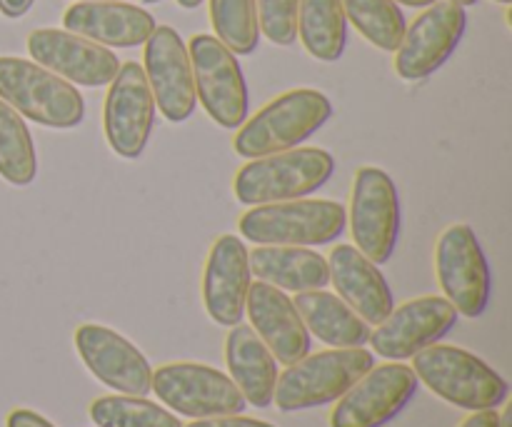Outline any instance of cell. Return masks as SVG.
<instances>
[{
	"mask_svg": "<svg viewBox=\"0 0 512 427\" xmlns=\"http://www.w3.org/2000/svg\"><path fill=\"white\" fill-rule=\"evenodd\" d=\"M333 118L328 95L313 88H295L278 95L238 128L233 150L245 160L283 153L313 138Z\"/></svg>",
	"mask_w": 512,
	"mask_h": 427,
	"instance_id": "obj_1",
	"label": "cell"
},
{
	"mask_svg": "<svg viewBox=\"0 0 512 427\" xmlns=\"http://www.w3.org/2000/svg\"><path fill=\"white\" fill-rule=\"evenodd\" d=\"M418 383L448 405L468 413L495 410L508 398V383L483 358L455 345H430L413 355Z\"/></svg>",
	"mask_w": 512,
	"mask_h": 427,
	"instance_id": "obj_2",
	"label": "cell"
},
{
	"mask_svg": "<svg viewBox=\"0 0 512 427\" xmlns=\"http://www.w3.org/2000/svg\"><path fill=\"white\" fill-rule=\"evenodd\" d=\"M335 173V158L323 148H290L248 160L235 173L233 193L243 205L310 198Z\"/></svg>",
	"mask_w": 512,
	"mask_h": 427,
	"instance_id": "obj_3",
	"label": "cell"
},
{
	"mask_svg": "<svg viewBox=\"0 0 512 427\" xmlns=\"http://www.w3.org/2000/svg\"><path fill=\"white\" fill-rule=\"evenodd\" d=\"M0 100L43 128L70 130L85 118V100L73 83L13 55H0Z\"/></svg>",
	"mask_w": 512,
	"mask_h": 427,
	"instance_id": "obj_4",
	"label": "cell"
},
{
	"mask_svg": "<svg viewBox=\"0 0 512 427\" xmlns=\"http://www.w3.org/2000/svg\"><path fill=\"white\" fill-rule=\"evenodd\" d=\"M375 365L365 348H330L288 365L275 383L273 403L280 413L320 408L343 398Z\"/></svg>",
	"mask_w": 512,
	"mask_h": 427,
	"instance_id": "obj_5",
	"label": "cell"
},
{
	"mask_svg": "<svg viewBox=\"0 0 512 427\" xmlns=\"http://www.w3.org/2000/svg\"><path fill=\"white\" fill-rule=\"evenodd\" d=\"M238 230L255 245H328L345 233V208L318 198L253 205L240 215Z\"/></svg>",
	"mask_w": 512,
	"mask_h": 427,
	"instance_id": "obj_6",
	"label": "cell"
},
{
	"mask_svg": "<svg viewBox=\"0 0 512 427\" xmlns=\"http://www.w3.org/2000/svg\"><path fill=\"white\" fill-rule=\"evenodd\" d=\"M353 243L370 263L393 258L400 235V195L395 180L375 165H363L353 178L350 210H345Z\"/></svg>",
	"mask_w": 512,
	"mask_h": 427,
	"instance_id": "obj_7",
	"label": "cell"
},
{
	"mask_svg": "<svg viewBox=\"0 0 512 427\" xmlns=\"http://www.w3.org/2000/svg\"><path fill=\"white\" fill-rule=\"evenodd\" d=\"M435 273L443 298L463 318H480L490 303V265L478 235L465 223L448 225L435 245Z\"/></svg>",
	"mask_w": 512,
	"mask_h": 427,
	"instance_id": "obj_8",
	"label": "cell"
},
{
	"mask_svg": "<svg viewBox=\"0 0 512 427\" xmlns=\"http://www.w3.org/2000/svg\"><path fill=\"white\" fill-rule=\"evenodd\" d=\"M150 390L173 413L190 420L240 415L248 408L233 380L203 363L160 365L150 380Z\"/></svg>",
	"mask_w": 512,
	"mask_h": 427,
	"instance_id": "obj_9",
	"label": "cell"
},
{
	"mask_svg": "<svg viewBox=\"0 0 512 427\" xmlns=\"http://www.w3.org/2000/svg\"><path fill=\"white\" fill-rule=\"evenodd\" d=\"M195 95L205 113L225 130H238L248 118L250 95L235 53H230L213 35H195L190 40Z\"/></svg>",
	"mask_w": 512,
	"mask_h": 427,
	"instance_id": "obj_10",
	"label": "cell"
},
{
	"mask_svg": "<svg viewBox=\"0 0 512 427\" xmlns=\"http://www.w3.org/2000/svg\"><path fill=\"white\" fill-rule=\"evenodd\" d=\"M155 125V100L143 65L120 63L103 105V130L110 150L135 160L148 148Z\"/></svg>",
	"mask_w": 512,
	"mask_h": 427,
	"instance_id": "obj_11",
	"label": "cell"
},
{
	"mask_svg": "<svg viewBox=\"0 0 512 427\" xmlns=\"http://www.w3.org/2000/svg\"><path fill=\"white\" fill-rule=\"evenodd\" d=\"M468 25L465 8L450 0H435L405 28L395 50V73L403 80H425L448 63Z\"/></svg>",
	"mask_w": 512,
	"mask_h": 427,
	"instance_id": "obj_12",
	"label": "cell"
},
{
	"mask_svg": "<svg viewBox=\"0 0 512 427\" xmlns=\"http://www.w3.org/2000/svg\"><path fill=\"white\" fill-rule=\"evenodd\" d=\"M143 70L153 93L155 108L168 123H185L195 113V80L188 45L170 25H155L145 40Z\"/></svg>",
	"mask_w": 512,
	"mask_h": 427,
	"instance_id": "obj_13",
	"label": "cell"
},
{
	"mask_svg": "<svg viewBox=\"0 0 512 427\" xmlns=\"http://www.w3.org/2000/svg\"><path fill=\"white\" fill-rule=\"evenodd\" d=\"M418 390L413 368L400 363L373 365L330 413V427H383L388 425Z\"/></svg>",
	"mask_w": 512,
	"mask_h": 427,
	"instance_id": "obj_14",
	"label": "cell"
},
{
	"mask_svg": "<svg viewBox=\"0 0 512 427\" xmlns=\"http://www.w3.org/2000/svg\"><path fill=\"white\" fill-rule=\"evenodd\" d=\"M458 323V310L440 295H423L390 310L370 333L373 353L385 360H408L430 348Z\"/></svg>",
	"mask_w": 512,
	"mask_h": 427,
	"instance_id": "obj_15",
	"label": "cell"
},
{
	"mask_svg": "<svg viewBox=\"0 0 512 427\" xmlns=\"http://www.w3.org/2000/svg\"><path fill=\"white\" fill-rule=\"evenodd\" d=\"M73 340L83 365L105 388L138 398L150 393L153 368L128 338L105 325L85 323L75 330Z\"/></svg>",
	"mask_w": 512,
	"mask_h": 427,
	"instance_id": "obj_16",
	"label": "cell"
},
{
	"mask_svg": "<svg viewBox=\"0 0 512 427\" xmlns=\"http://www.w3.org/2000/svg\"><path fill=\"white\" fill-rule=\"evenodd\" d=\"M28 53L50 73L73 85L103 88L120 68L118 55L105 45L75 35L70 30L38 28L28 35Z\"/></svg>",
	"mask_w": 512,
	"mask_h": 427,
	"instance_id": "obj_17",
	"label": "cell"
},
{
	"mask_svg": "<svg viewBox=\"0 0 512 427\" xmlns=\"http://www.w3.org/2000/svg\"><path fill=\"white\" fill-rule=\"evenodd\" d=\"M250 290L248 248L238 235H220L203 270V305L210 320L233 328L243 320Z\"/></svg>",
	"mask_w": 512,
	"mask_h": 427,
	"instance_id": "obj_18",
	"label": "cell"
},
{
	"mask_svg": "<svg viewBox=\"0 0 512 427\" xmlns=\"http://www.w3.org/2000/svg\"><path fill=\"white\" fill-rule=\"evenodd\" d=\"M245 313L250 318V328L255 330L260 340L268 345L275 363L293 365L310 353V333L300 320L293 300L283 290L273 285L250 283L248 300H245Z\"/></svg>",
	"mask_w": 512,
	"mask_h": 427,
	"instance_id": "obj_19",
	"label": "cell"
},
{
	"mask_svg": "<svg viewBox=\"0 0 512 427\" xmlns=\"http://www.w3.org/2000/svg\"><path fill=\"white\" fill-rule=\"evenodd\" d=\"M63 25L105 48H138L153 35L155 18L123 0H80L65 10Z\"/></svg>",
	"mask_w": 512,
	"mask_h": 427,
	"instance_id": "obj_20",
	"label": "cell"
},
{
	"mask_svg": "<svg viewBox=\"0 0 512 427\" xmlns=\"http://www.w3.org/2000/svg\"><path fill=\"white\" fill-rule=\"evenodd\" d=\"M325 260H328V275L338 298L350 305L368 325L383 323L395 308V300L378 265L370 263L355 245H335L333 253Z\"/></svg>",
	"mask_w": 512,
	"mask_h": 427,
	"instance_id": "obj_21",
	"label": "cell"
},
{
	"mask_svg": "<svg viewBox=\"0 0 512 427\" xmlns=\"http://www.w3.org/2000/svg\"><path fill=\"white\" fill-rule=\"evenodd\" d=\"M225 365L228 378L253 408L273 405L275 383H278V363L268 345L255 335L250 325H233L225 338Z\"/></svg>",
	"mask_w": 512,
	"mask_h": 427,
	"instance_id": "obj_22",
	"label": "cell"
},
{
	"mask_svg": "<svg viewBox=\"0 0 512 427\" xmlns=\"http://www.w3.org/2000/svg\"><path fill=\"white\" fill-rule=\"evenodd\" d=\"M250 275L283 293L323 290L330 283L328 260L310 248L295 245H258L248 253Z\"/></svg>",
	"mask_w": 512,
	"mask_h": 427,
	"instance_id": "obj_23",
	"label": "cell"
},
{
	"mask_svg": "<svg viewBox=\"0 0 512 427\" xmlns=\"http://www.w3.org/2000/svg\"><path fill=\"white\" fill-rule=\"evenodd\" d=\"M293 305L308 333L320 343L330 348H363L368 343V323L338 295L325 290H305L295 293Z\"/></svg>",
	"mask_w": 512,
	"mask_h": 427,
	"instance_id": "obj_24",
	"label": "cell"
},
{
	"mask_svg": "<svg viewBox=\"0 0 512 427\" xmlns=\"http://www.w3.org/2000/svg\"><path fill=\"white\" fill-rule=\"evenodd\" d=\"M298 38L323 63H335L348 43V18L340 0H300Z\"/></svg>",
	"mask_w": 512,
	"mask_h": 427,
	"instance_id": "obj_25",
	"label": "cell"
},
{
	"mask_svg": "<svg viewBox=\"0 0 512 427\" xmlns=\"http://www.w3.org/2000/svg\"><path fill=\"white\" fill-rule=\"evenodd\" d=\"M38 175L33 135L25 118L0 100V178L15 188H25Z\"/></svg>",
	"mask_w": 512,
	"mask_h": 427,
	"instance_id": "obj_26",
	"label": "cell"
},
{
	"mask_svg": "<svg viewBox=\"0 0 512 427\" xmlns=\"http://www.w3.org/2000/svg\"><path fill=\"white\" fill-rule=\"evenodd\" d=\"M345 18L368 43L395 53L405 35V15L395 0H340Z\"/></svg>",
	"mask_w": 512,
	"mask_h": 427,
	"instance_id": "obj_27",
	"label": "cell"
},
{
	"mask_svg": "<svg viewBox=\"0 0 512 427\" xmlns=\"http://www.w3.org/2000/svg\"><path fill=\"white\" fill-rule=\"evenodd\" d=\"M88 415L98 427H183L163 405L138 395H103L90 403Z\"/></svg>",
	"mask_w": 512,
	"mask_h": 427,
	"instance_id": "obj_28",
	"label": "cell"
},
{
	"mask_svg": "<svg viewBox=\"0 0 512 427\" xmlns=\"http://www.w3.org/2000/svg\"><path fill=\"white\" fill-rule=\"evenodd\" d=\"M210 23L230 53L250 55L258 48L260 25L255 0H210Z\"/></svg>",
	"mask_w": 512,
	"mask_h": 427,
	"instance_id": "obj_29",
	"label": "cell"
},
{
	"mask_svg": "<svg viewBox=\"0 0 512 427\" xmlns=\"http://www.w3.org/2000/svg\"><path fill=\"white\" fill-rule=\"evenodd\" d=\"M260 33L273 45L288 48L298 40L300 0H255Z\"/></svg>",
	"mask_w": 512,
	"mask_h": 427,
	"instance_id": "obj_30",
	"label": "cell"
},
{
	"mask_svg": "<svg viewBox=\"0 0 512 427\" xmlns=\"http://www.w3.org/2000/svg\"><path fill=\"white\" fill-rule=\"evenodd\" d=\"M185 427H275L270 423H263V420L245 418V415H218V418H203L193 420Z\"/></svg>",
	"mask_w": 512,
	"mask_h": 427,
	"instance_id": "obj_31",
	"label": "cell"
},
{
	"mask_svg": "<svg viewBox=\"0 0 512 427\" xmlns=\"http://www.w3.org/2000/svg\"><path fill=\"white\" fill-rule=\"evenodd\" d=\"M5 427H55L50 420H45L43 415L33 413V410H13V413L5 418Z\"/></svg>",
	"mask_w": 512,
	"mask_h": 427,
	"instance_id": "obj_32",
	"label": "cell"
},
{
	"mask_svg": "<svg viewBox=\"0 0 512 427\" xmlns=\"http://www.w3.org/2000/svg\"><path fill=\"white\" fill-rule=\"evenodd\" d=\"M35 0H0V13L10 20H18L33 8Z\"/></svg>",
	"mask_w": 512,
	"mask_h": 427,
	"instance_id": "obj_33",
	"label": "cell"
},
{
	"mask_svg": "<svg viewBox=\"0 0 512 427\" xmlns=\"http://www.w3.org/2000/svg\"><path fill=\"white\" fill-rule=\"evenodd\" d=\"M458 427H498V413L495 410H478V413H470Z\"/></svg>",
	"mask_w": 512,
	"mask_h": 427,
	"instance_id": "obj_34",
	"label": "cell"
},
{
	"mask_svg": "<svg viewBox=\"0 0 512 427\" xmlns=\"http://www.w3.org/2000/svg\"><path fill=\"white\" fill-rule=\"evenodd\" d=\"M498 427H512V408H510V405H505L503 413L498 415Z\"/></svg>",
	"mask_w": 512,
	"mask_h": 427,
	"instance_id": "obj_35",
	"label": "cell"
},
{
	"mask_svg": "<svg viewBox=\"0 0 512 427\" xmlns=\"http://www.w3.org/2000/svg\"><path fill=\"white\" fill-rule=\"evenodd\" d=\"M395 3L410 5V8H428V5H433L435 0H395Z\"/></svg>",
	"mask_w": 512,
	"mask_h": 427,
	"instance_id": "obj_36",
	"label": "cell"
},
{
	"mask_svg": "<svg viewBox=\"0 0 512 427\" xmlns=\"http://www.w3.org/2000/svg\"><path fill=\"white\" fill-rule=\"evenodd\" d=\"M175 3H178L180 8H185V10H193V8H198L203 0H175Z\"/></svg>",
	"mask_w": 512,
	"mask_h": 427,
	"instance_id": "obj_37",
	"label": "cell"
},
{
	"mask_svg": "<svg viewBox=\"0 0 512 427\" xmlns=\"http://www.w3.org/2000/svg\"><path fill=\"white\" fill-rule=\"evenodd\" d=\"M450 3L460 5V8H468V5H475V3H478V0H450Z\"/></svg>",
	"mask_w": 512,
	"mask_h": 427,
	"instance_id": "obj_38",
	"label": "cell"
},
{
	"mask_svg": "<svg viewBox=\"0 0 512 427\" xmlns=\"http://www.w3.org/2000/svg\"><path fill=\"white\" fill-rule=\"evenodd\" d=\"M145 5H155V3H163V0H143Z\"/></svg>",
	"mask_w": 512,
	"mask_h": 427,
	"instance_id": "obj_39",
	"label": "cell"
},
{
	"mask_svg": "<svg viewBox=\"0 0 512 427\" xmlns=\"http://www.w3.org/2000/svg\"><path fill=\"white\" fill-rule=\"evenodd\" d=\"M495 3H500V5H510L512 0H495Z\"/></svg>",
	"mask_w": 512,
	"mask_h": 427,
	"instance_id": "obj_40",
	"label": "cell"
}]
</instances>
